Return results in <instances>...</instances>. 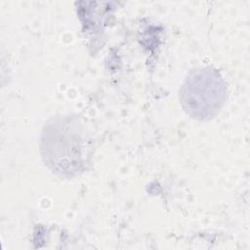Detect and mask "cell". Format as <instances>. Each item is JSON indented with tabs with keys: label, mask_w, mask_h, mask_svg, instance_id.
Returning a JSON list of instances; mask_svg holds the SVG:
<instances>
[{
	"label": "cell",
	"mask_w": 250,
	"mask_h": 250,
	"mask_svg": "<svg viewBox=\"0 0 250 250\" xmlns=\"http://www.w3.org/2000/svg\"><path fill=\"white\" fill-rule=\"evenodd\" d=\"M88 146L82 126L74 118H53L41 138L42 157L46 164L62 176L79 173L86 161Z\"/></svg>",
	"instance_id": "obj_1"
},
{
	"label": "cell",
	"mask_w": 250,
	"mask_h": 250,
	"mask_svg": "<svg viewBox=\"0 0 250 250\" xmlns=\"http://www.w3.org/2000/svg\"><path fill=\"white\" fill-rule=\"evenodd\" d=\"M227 97V84L212 67L191 70L180 89L183 109L192 118L209 120L221 109Z\"/></svg>",
	"instance_id": "obj_2"
}]
</instances>
